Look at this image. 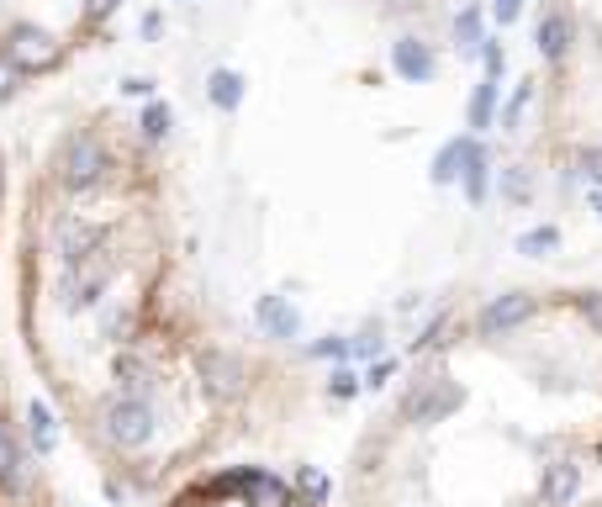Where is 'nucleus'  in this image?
<instances>
[{"label":"nucleus","instance_id":"f257e3e1","mask_svg":"<svg viewBox=\"0 0 602 507\" xmlns=\"http://www.w3.org/2000/svg\"><path fill=\"white\" fill-rule=\"evenodd\" d=\"M539 53V138L560 175L602 185V0H544Z\"/></svg>","mask_w":602,"mask_h":507},{"label":"nucleus","instance_id":"f03ea898","mask_svg":"<svg viewBox=\"0 0 602 507\" xmlns=\"http://www.w3.org/2000/svg\"><path fill=\"white\" fill-rule=\"evenodd\" d=\"M217 492H243V497H249V507H301V497H296L280 476H270V471H249V465H238V471L222 476V481H217Z\"/></svg>","mask_w":602,"mask_h":507},{"label":"nucleus","instance_id":"7ed1b4c3","mask_svg":"<svg viewBox=\"0 0 602 507\" xmlns=\"http://www.w3.org/2000/svg\"><path fill=\"white\" fill-rule=\"evenodd\" d=\"M106 434L117 439L122 449H138V444H148V434H154V407H148V397H117L106 407Z\"/></svg>","mask_w":602,"mask_h":507},{"label":"nucleus","instance_id":"20e7f679","mask_svg":"<svg viewBox=\"0 0 602 507\" xmlns=\"http://www.w3.org/2000/svg\"><path fill=\"white\" fill-rule=\"evenodd\" d=\"M201 375L212 381V391H222V397H228V391H238V381H243L238 360H228V354H206V360H201Z\"/></svg>","mask_w":602,"mask_h":507},{"label":"nucleus","instance_id":"39448f33","mask_svg":"<svg viewBox=\"0 0 602 507\" xmlns=\"http://www.w3.org/2000/svg\"><path fill=\"white\" fill-rule=\"evenodd\" d=\"M117 381L133 391V397H148V386H154V370H148V360H138V354H122V360H117Z\"/></svg>","mask_w":602,"mask_h":507},{"label":"nucleus","instance_id":"423d86ee","mask_svg":"<svg viewBox=\"0 0 602 507\" xmlns=\"http://www.w3.org/2000/svg\"><path fill=\"white\" fill-rule=\"evenodd\" d=\"M27 434H32V444H37V455H48L53 439H59V428H53V412H48L43 402L27 407Z\"/></svg>","mask_w":602,"mask_h":507},{"label":"nucleus","instance_id":"0eeeda50","mask_svg":"<svg viewBox=\"0 0 602 507\" xmlns=\"http://www.w3.org/2000/svg\"><path fill=\"white\" fill-rule=\"evenodd\" d=\"M22 481V449H16V434L0 423V486H16Z\"/></svg>","mask_w":602,"mask_h":507},{"label":"nucleus","instance_id":"6e6552de","mask_svg":"<svg viewBox=\"0 0 602 507\" xmlns=\"http://www.w3.org/2000/svg\"><path fill=\"white\" fill-rule=\"evenodd\" d=\"M259 323H265L270 333H280V338H291L296 333V312H286L275 296H265V302H259Z\"/></svg>","mask_w":602,"mask_h":507},{"label":"nucleus","instance_id":"1a4fd4ad","mask_svg":"<svg viewBox=\"0 0 602 507\" xmlns=\"http://www.w3.org/2000/svg\"><path fill=\"white\" fill-rule=\"evenodd\" d=\"M212 101H217V106H238V80H233L228 69L212 74Z\"/></svg>","mask_w":602,"mask_h":507}]
</instances>
